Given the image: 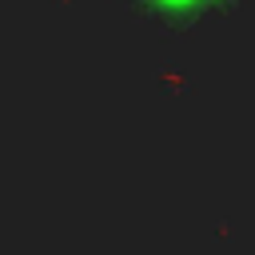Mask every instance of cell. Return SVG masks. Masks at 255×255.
<instances>
[{"mask_svg": "<svg viewBox=\"0 0 255 255\" xmlns=\"http://www.w3.org/2000/svg\"><path fill=\"white\" fill-rule=\"evenodd\" d=\"M135 8L147 20H159L167 28H199V24L231 16L239 0H135Z\"/></svg>", "mask_w": 255, "mask_h": 255, "instance_id": "6da1fadb", "label": "cell"}]
</instances>
